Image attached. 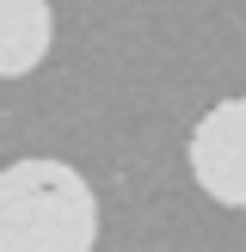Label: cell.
<instances>
[{"instance_id": "7a4b0ae2", "label": "cell", "mask_w": 246, "mask_h": 252, "mask_svg": "<svg viewBox=\"0 0 246 252\" xmlns=\"http://www.w3.org/2000/svg\"><path fill=\"white\" fill-rule=\"evenodd\" d=\"M184 166L209 203L246 209V98H221L191 123Z\"/></svg>"}, {"instance_id": "3957f363", "label": "cell", "mask_w": 246, "mask_h": 252, "mask_svg": "<svg viewBox=\"0 0 246 252\" xmlns=\"http://www.w3.org/2000/svg\"><path fill=\"white\" fill-rule=\"evenodd\" d=\"M56 49V12L49 0H0V80L37 74Z\"/></svg>"}, {"instance_id": "6da1fadb", "label": "cell", "mask_w": 246, "mask_h": 252, "mask_svg": "<svg viewBox=\"0 0 246 252\" xmlns=\"http://www.w3.org/2000/svg\"><path fill=\"white\" fill-rule=\"evenodd\" d=\"M98 197L68 160L0 166V252H92Z\"/></svg>"}]
</instances>
